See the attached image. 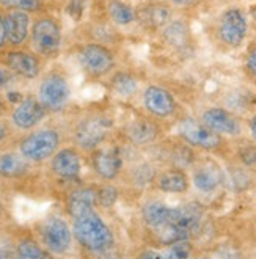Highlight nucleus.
I'll list each match as a JSON object with an SVG mask.
<instances>
[{"mask_svg": "<svg viewBox=\"0 0 256 259\" xmlns=\"http://www.w3.org/2000/svg\"><path fill=\"white\" fill-rule=\"evenodd\" d=\"M11 82H13V75L10 74V71L0 68V88L10 85Z\"/></svg>", "mask_w": 256, "mask_h": 259, "instance_id": "nucleus-33", "label": "nucleus"}, {"mask_svg": "<svg viewBox=\"0 0 256 259\" xmlns=\"http://www.w3.org/2000/svg\"><path fill=\"white\" fill-rule=\"evenodd\" d=\"M0 5L11 8L14 11H38L42 8L41 0H0Z\"/></svg>", "mask_w": 256, "mask_h": 259, "instance_id": "nucleus-28", "label": "nucleus"}, {"mask_svg": "<svg viewBox=\"0 0 256 259\" xmlns=\"http://www.w3.org/2000/svg\"><path fill=\"white\" fill-rule=\"evenodd\" d=\"M46 107L33 98H27L13 112V123L19 129H32L44 118Z\"/></svg>", "mask_w": 256, "mask_h": 259, "instance_id": "nucleus-11", "label": "nucleus"}, {"mask_svg": "<svg viewBox=\"0 0 256 259\" xmlns=\"http://www.w3.org/2000/svg\"><path fill=\"white\" fill-rule=\"evenodd\" d=\"M79 58L85 71L93 75L107 74L115 65L113 54L101 44H87L85 48H82Z\"/></svg>", "mask_w": 256, "mask_h": 259, "instance_id": "nucleus-7", "label": "nucleus"}, {"mask_svg": "<svg viewBox=\"0 0 256 259\" xmlns=\"http://www.w3.org/2000/svg\"><path fill=\"white\" fill-rule=\"evenodd\" d=\"M118 200V190L112 186H104L98 192V203L102 207H112Z\"/></svg>", "mask_w": 256, "mask_h": 259, "instance_id": "nucleus-29", "label": "nucleus"}, {"mask_svg": "<svg viewBox=\"0 0 256 259\" xmlns=\"http://www.w3.org/2000/svg\"><path fill=\"white\" fill-rule=\"evenodd\" d=\"M72 233L82 247L92 251H104L113 243L110 228L104 223L96 212H90L83 217L76 219Z\"/></svg>", "mask_w": 256, "mask_h": 259, "instance_id": "nucleus-1", "label": "nucleus"}, {"mask_svg": "<svg viewBox=\"0 0 256 259\" xmlns=\"http://www.w3.org/2000/svg\"><path fill=\"white\" fill-rule=\"evenodd\" d=\"M157 126L148 119H137L129 126L127 135L132 143L135 145H146L149 142H153L157 137Z\"/></svg>", "mask_w": 256, "mask_h": 259, "instance_id": "nucleus-21", "label": "nucleus"}, {"mask_svg": "<svg viewBox=\"0 0 256 259\" xmlns=\"http://www.w3.org/2000/svg\"><path fill=\"white\" fill-rule=\"evenodd\" d=\"M7 98H8V101L11 104H21L24 101L22 99V95L19 93V91H10V93L7 95Z\"/></svg>", "mask_w": 256, "mask_h": 259, "instance_id": "nucleus-35", "label": "nucleus"}, {"mask_svg": "<svg viewBox=\"0 0 256 259\" xmlns=\"http://www.w3.org/2000/svg\"><path fill=\"white\" fill-rule=\"evenodd\" d=\"M16 259H52V256L33 240H22L16 250Z\"/></svg>", "mask_w": 256, "mask_h": 259, "instance_id": "nucleus-27", "label": "nucleus"}, {"mask_svg": "<svg viewBox=\"0 0 256 259\" xmlns=\"http://www.w3.org/2000/svg\"><path fill=\"white\" fill-rule=\"evenodd\" d=\"M222 171L220 168L212 163V162H206L201 166H198V170L193 175V184L198 190L201 192H212L222 184Z\"/></svg>", "mask_w": 256, "mask_h": 259, "instance_id": "nucleus-17", "label": "nucleus"}, {"mask_svg": "<svg viewBox=\"0 0 256 259\" xmlns=\"http://www.w3.org/2000/svg\"><path fill=\"white\" fill-rule=\"evenodd\" d=\"M121 156L116 148H104L98 151L93 157V166L99 176L104 179H112L121 168Z\"/></svg>", "mask_w": 256, "mask_h": 259, "instance_id": "nucleus-14", "label": "nucleus"}, {"mask_svg": "<svg viewBox=\"0 0 256 259\" xmlns=\"http://www.w3.org/2000/svg\"><path fill=\"white\" fill-rule=\"evenodd\" d=\"M71 95L66 79L60 74H51L39 85V102L49 110L65 107Z\"/></svg>", "mask_w": 256, "mask_h": 259, "instance_id": "nucleus-3", "label": "nucleus"}, {"mask_svg": "<svg viewBox=\"0 0 256 259\" xmlns=\"http://www.w3.org/2000/svg\"><path fill=\"white\" fill-rule=\"evenodd\" d=\"M181 135L190 145L200 146L203 149H214L222 143V139L217 132L210 131L209 127L197 123L193 119H186L181 123Z\"/></svg>", "mask_w": 256, "mask_h": 259, "instance_id": "nucleus-9", "label": "nucleus"}, {"mask_svg": "<svg viewBox=\"0 0 256 259\" xmlns=\"http://www.w3.org/2000/svg\"><path fill=\"white\" fill-rule=\"evenodd\" d=\"M30 18L25 11H11L5 16V32L7 41L13 46H19L28 35Z\"/></svg>", "mask_w": 256, "mask_h": 259, "instance_id": "nucleus-15", "label": "nucleus"}, {"mask_svg": "<svg viewBox=\"0 0 256 259\" xmlns=\"http://www.w3.org/2000/svg\"><path fill=\"white\" fill-rule=\"evenodd\" d=\"M240 159L245 165H253L256 163V148L254 146H248L245 149L240 151Z\"/></svg>", "mask_w": 256, "mask_h": 259, "instance_id": "nucleus-30", "label": "nucleus"}, {"mask_svg": "<svg viewBox=\"0 0 256 259\" xmlns=\"http://www.w3.org/2000/svg\"><path fill=\"white\" fill-rule=\"evenodd\" d=\"M0 259H16V254L10 248H0Z\"/></svg>", "mask_w": 256, "mask_h": 259, "instance_id": "nucleus-37", "label": "nucleus"}, {"mask_svg": "<svg viewBox=\"0 0 256 259\" xmlns=\"http://www.w3.org/2000/svg\"><path fill=\"white\" fill-rule=\"evenodd\" d=\"M159 187L163 192L181 193L187 189V176L179 170L167 171L159 178Z\"/></svg>", "mask_w": 256, "mask_h": 259, "instance_id": "nucleus-24", "label": "nucleus"}, {"mask_svg": "<svg viewBox=\"0 0 256 259\" xmlns=\"http://www.w3.org/2000/svg\"><path fill=\"white\" fill-rule=\"evenodd\" d=\"M170 18H172V10L165 4L146 5V7L140 8L137 13V19H140L145 27H149L153 30L168 24Z\"/></svg>", "mask_w": 256, "mask_h": 259, "instance_id": "nucleus-18", "label": "nucleus"}, {"mask_svg": "<svg viewBox=\"0 0 256 259\" xmlns=\"http://www.w3.org/2000/svg\"><path fill=\"white\" fill-rule=\"evenodd\" d=\"M5 63L11 71L22 75L25 79H35L39 74L38 58L28 52H22V51L8 52L7 58H5Z\"/></svg>", "mask_w": 256, "mask_h": 259, "instance_id": "nucleus-13", "label": "nucleus"}, {"mask_svg": "<svg viewBox=\"0 0 256 259\" xmlns=\"http://www.w3.org/2000/svg\"><path fill=\"white\" fill-rule=\"evenodd\" d=\"M98 201V192L93 189H79L72 192L68 201V210L71 217L76 220L79 217H83L90 212H93V207Z\"/></svg>", "mask_w": 256, "mask_h": 259, "instance_id": "nucleus-16", "label": "nucleus"}, {"mask_svg": "<svg viewBox=\"0 0 256 259\" xmlns=\"http://www.w3.org/2000/svg\"><path fill=\"white\" fill-rule=\"evenodd\" d=\"M172 2L178 7H186V5H190L193 0H172Z\"/></svg>", "mask_w": 256, "mask_h": 259, "instance_id": "nucleus-38", "label": "nucleus"}, {"mask_svg": "<svg viewBox=\"0 0 256 259\" xmlns=\"http://www.w3.org/2000/svg\"><path fill=\"white\" fill-rule=\"evenodd\" d=\"M32 41L39 54L42 55L55 54L60 49V44H62L60 25L51 18H42L36 21L32 28Z\"/></svg>", "mask_w": 256, "mask_h": 259, "instance_id": "nucleus-4", "label": "nucleus"}, {"mask_svg": "<svg viewBox=\"0 0 256 259\" xmlns=\"http://www.w3.org/2000/svg\"><path fill=\"white\" fill-rule=\"evenodd\" d=\"M0 107H2V98H0Z\"/></svg>", "mask_w": 256, "mask_h": 259, "instance_id": "nucleus-41", "label": "nucleus"}, {"mask_svg": "<svg viewBox=\"0 0 256 259\" xmlns=\"http://www.w3.org/2000/svg\"><path fill=\"white\" fill-rule=\"evenodd\" d=\"M5 135H7V126L0 121V142L5 139Z\"/></svg>", "mask_w": 256, "mask_h": 259, "instance_id": "nucleus-40", "label": "nucleus"}, {"mask_svg": "<svg viewBox=\"0 0 256 259\" xmlns=\"http://www.w3.org/2000/svg\"><path fill=\"white\" fill-rule=\"evenodd\" d=\"M179 159H184L186 165H189L190 160H192V152H190L189 149H186V148H179V149L175 152V162H178Z\"/></svg>", "mask_w": 256, "mask_h": 259, "instance_id": "nucleus-32", "label": "nucleus"}, {"mask_svg": "<svg viewBox=\"0 0 256 259\" xmlns=\"http://www.w3.org/2000/svg\"><path fill=\"white\" fill-rule=\"evenodd\" d=\"M112 127V119L107 116H92L83 119L76 129V142L83 149L96 148Z\"/></svg>", "mask_w": 256, "mask_h": 259, "instance_id": "nucleus-5", "label": "nucleus"}, {"mask_svg": "<svg viewBox=\"0 0 256 259\" xmlns=\"http://www.w3.org/2000/svg\"><path fill=\"white\" fill-rule=\"evenodd\" d=\"M112 88L119 96H131L137 91V79L129 72H116L112 77Z\"/></svg>", "mask_w": 256, "mask_h": 259, "instance_id": "nucleus-26", "label": "nucleus"}, {"mask_svg": "<svg viewBox=\"0 0 256 259\" xmlns=\"http://www.w3.org/2000/svg\"><path fill=\"white\" fill-rule=\"evenodd\" d=\"M203 124L217 134L237 135L240 134L239 121L223 109H209L203 113Z\"/></svg>", "mask_w": 256, "mask_h": 259, "instance_id": "nucleus-12", "label": "nucleus"}, {"mask_svg": "<svg viewBox=\"0 0 256 259\" xmlns=\"http://www.w3.org/2000/svg\"><path fill=\"white\" fill-rule=\"evenodd\" d=\"M109 14L119 25H129L137 19V13L134 11V8L121 0H112L109 4Z\"/></svg>", "mask_w": 256, "mask_h": 259, "instance_id": "nucleus-25", "label": "nucleus"}, {"mask_svg": "<svg viewBox=\"0 0 256 259\" xmlns=\"http://www.w3.org/2000/svg\"><path fill=\"white\" fill-rule=\"evenodd\" d=\"M163 39L175 49H183L189 42V28L184 22L175 21L163 30Z\"/></svg>", "mask_w": 256, "mask_h": 259, "instance_id": "nucleus-23", "label": "nucleus"}, {"mask_svg": "<svg viewBox=\"0 0 256 259\" xmlns=\"http://www.w3.org/2000/svg\"><path fill=\"white\" fill-rule=\"evenodd\" d=\"M41 239L52 253H65L71 245V230L66 222L51 217L41 225Z\"/></svg>", "mask_w": 256, "mask_h": 259, "instance_id": "nucleus-6", "label": "nucleus"}, {"mask_svg": "<svg viewBox=\"0 0 256 259\" xmlns=\"http://www.w3.org/2000/svg\"><path fill=\"white\" fill-rule=\"evenodd\" d=\"M176 215V207H167L163 203L153 201L143 207V219L153 228H162L173 222Z\"/></svg>", "mask_w": 256, "mask_h": 259, "instance_id": "nucleus-20", "label": "nucleus"}, {"mask_svg": "<svg viewBox=\"0 0 256 259\" xmlns=\"http://www.w3.org/2000/svg\"><path fill=\"white\" fill-rule=\"evenodd\" d=\"M143 104L148 112L160 118L168 116L175 112V99L170 91L162 87H148L143 93Z\"/></svg>", "mask_w": 256, "mask_h": 259, "instance_id": "nucleus-10", "label": "nucleus"}, {"mask_svg": "<svg viewBox=\"0 0 256 259\" xmlns=\"http://www.w3.org/2000/svg\"><path fill=\"white\" fill-rule=\"evenodd\" d=\"M219 33L222 41L231 46V48H237V46L242 44L247 35V19L244 13L237 8L228 10L222 16Z\"/></svg>", "mask_w": 256, "mask_h": 259, "instance_id": "nucleus-8", "label": "nucleus"}, {"mask_svg": "<svg viewBox=\"0 0 256 259\" xmlns=\"http://www.w3.org/2000/svg\"><path fill=\"white\" fill-rule=\"evenodd\" d=\"M58 134L51 129H44L35 134H30L27 139H24L21 143V152L25 159L39 162L52 156L55 149L58 148Z\"/></svg>", "mask_w": 256, "mask_h": 259, "instance_id": "nucleus-2", "label": "nucleus"}, {"mask_svg": "<svg viewBox=\"0 0 256 259\" xmlns=\"http://www.w3.org/2000/svg\"><path fill=\"white\" fill-rule=\"evenodd\" d=\"M52 168L58 176H62V178H68V179L77 178L80 173L79 156L72 149L60 151L52 160Z\"/></svg>", "mask_w": 256, "mask_h": 259, "instance_id": "nucleus-19", "label": "nucleus"}, {"mask_svg": "<svg viewBox=\"0 0 256 259\" xmlns=\"http://www.w3.org/2000/svg\"><path fill=\"white\" fill-rule=\"evenodd\" d=\"M250 129H251V135H253V139L256 140V116H253V118H251Z\"/></svg>", "mask_w": 256, "mask_h": 259, "instance_id": "nucleus-39", "label": "nucleus"}, {"mask_svg": "<svg viewBox=\"0 0 256 259\" xmlns=\"http://www.w3.org/2000/svg\"><path fill=\"white\" fill-rule=\"evenodd\" d=\"M7 41V32H5V18L0 16V48L5 44Z\"/></svg>", "mask_w": 256, "mask_h": 259, "instance_id": "nucleus-36", "label": "nucleus"}, {"mask_svg": "<svg viewBox=\"0 0 256 259\" xmlns=\"http://www.w3.org/2000/svg\"><path fill=\"white\" fill-rule=\"evenodd\" d=\"M247 66H248V69L256 75V49H254V51H251V52L248 54V58H247Z\"/></svg>", "mask_w": 256, "mask_h": 259, "instance_id": "nucleus-34", "label": "nucleus"}, {"mask_svg": "<svg viewBox=\"0 0 256 259\" xmlns=\"http://www.w3.org/2000/svg\"><path fill=\"white\" fill-rule=\"evenodd\" d=\"M82 11H83V2L82 0H72L68 7V13L74 19H79L82 16Z\"/></svg>", "mask_w": 256, "mask_h": 259, "instance_id": "nucleus-31", "label": "nucleus"}, {"mask_svg": "<svg viewBox=\"0 0 256 259\" xmlns=\"http://www.w3.org/2000/svg\"><path fill=\"white\" fill-rule=\"evenodd\" d=\"M28 168L24 156L18 154H4L0 156V176L4 178H18L24 175Z\"/></svg>", "mask_w": 256, "mask_h": 259, "instance_id": "nucleus-22", "label": "nucleus"}]
</instances>
